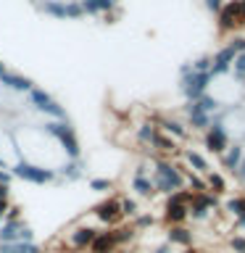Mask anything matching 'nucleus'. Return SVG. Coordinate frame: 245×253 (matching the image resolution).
<instances>
[{
  "instance_id": "nucleus-1",
  "label": "nucleus",
  "mask_w": 245,
  "mask_h": 253,
  "mask_svg": "<svg viewBox=\"0 0 245 253\" xmlns=\"http://www.w3.org/2000/svg\"><path fill=\"white\" fill-rule=\"evenodd\" d=\"M42 132L47 134V137L58 140V145L63 148V153H66L69 161H79V156H82V148H79V140H77V132L74 126L66 122H55V119H50V122H45Z\"/></svg>"
},
{
  "instance_id": "nucleus-2",
  "label": "nucleus",
  "mask_w": 245,
  "mask_h": 253,
  "mask_svg": "<svg viewBox=\"0 0 245 253\" xmlns=\"http://www.w3.org/2000/svg\"><path fill=\"white\" fill-rule=\"evenodd\" d=\"M11 174L24 179V182H32V185H50V182L58 179L55 169L42 166V164H32V161H27V158H19V161L11 166Z\"/></svg>"
},
{
  "instance_id": "nucleus-3",
  "label": "nucleus",
  "mask_w": 245,
  "mask_h": 253,
  "mask_svg": "<svg viewBox=\"0 0 245 253\" xmlns=\"http://www.w3.org/2000/svg\"><path fill=\"white\" fill-rule=\"evenodd\" d=\"M29 106L35 111H40V114H45L47 119L66 122V108H63L50 92H45L42 87H32V90H29Z\"/></svg>"
},
{
  "instance_id": "nucleus-4",
  "label": "nucleus",
  "mask_w": 245,
  "mask_h": 253,
  "mask_svg": "<svg viewBox=\"0 0 245 253\" xmlns=\"http://www.w3.org/2000/svg\"><path fill=\"white\" fill-rule=\"evenodd\" d=\"M40 11L53 16V19H79V16H84L79 0H42Z\"/></svg>"
},
{
  "instance_id": "nucleus-5",
  "label": "nucleus",
  "mask_w": 245,
  "mask_h": 253,
  "mask_svg": "<svg viewBox=\"0 0 245 253\" xmlns=\"http://www.w3.org/2000/svg\"><path fill=\"white\" fill-rule=\"evenodd\" d=\"M182 185V177L177 174V169L169 164H158L156 169V187L161 190V193H171V190H177Z\"/></svg>"
},
{
  "instance_id": "nucleus-6",
  "label": "nucleus",
  "mask_w": 245,
  "mask_h": 253,
  "mask_svg": "<svg viewBox=\"0 0 245 253\" xmlns=\"http://www.w3.org/2000/svg\"><path fill=\"white\" fill-rule=\"evenodd\" d=\"M95 216H98L103 224H116L119 219L124 216L122 213V201H103L95 206Z\"/></svg>"
},
{
  "instance_id": "nucleus-7",
  "label": "nucleus",
  "mask_w": 245,
  "mask_h": 253,
  "mask_svg": "<svg viewBox=\"0 0 245 253\" xmlns=\"http://www.w3.org/2000/svg\"><path fill=\"white\" fill-rule=\"evenodd\" d=\"M0 84L5 87V90H11V92H27L35 87V82H32L29 77H24V74H16V71H5L3 77H0Z\"/></svg>"
},
{
  "instance_id": "nucleus-8",
  "label": "nucleus",
  "mask_w": 245,
  "mask_h": 253,
  "mask_svg": "<svg viewBox=\"0 0 245 253\" xmlns=\"http://www.w3.org/2000/svg\"><path fill=\"white\" fill-rule=\"evenodd\" d=\"M95 237H98V229H92V227H77L74 232L69 235V243L74 245L77 251H82V248H90Z\"/></svg>"
},
{
  "instance_id": "nucleus-9",
  "label": "nucleus",
  "mask_w": 245,
  "mask_h": 253,
  "mask_svg": "<svg viewBox=\"0 0 245 253\" xmlns=\"http://www.w3.org/2000/svg\"><path fill=\"white\" fill-rule=\"evenodd\" d=\"M116 235L114 232H98V237L90 245V253H116Z\"/></svg>"
},
{
  "instance_id": "nucleus-10",
  "label": "nucleus",
  "mask_w": 245,
  "mask_h": 253,
  "mask_svg": "<svg viewBox=\"0 0 245 253\" xmlns=\"http://www.w3.org/2000/svg\"><path fill=\"white\" fill-rule=\"evenodd\" d=\"M166 211H169V213H166V219H169V221H182V219H185V213H187V209H185V195H182V193L171 195L169 209H166Z\"/></svg>"
},
{
  "instance_id": "nucleus-11",
  "label": "nucleus",
  "mask_w": 245,
  "mask_h": 253,
  "mask_svg": "<svg viewBox=\"0 0 245 253\" xmlns=\"http://www.w3.org/2000/svg\"><path fill=\"white\" fill-rule=\"evenodd\" d=\"M205 82H208V74H195V77H190L187 82H185V95H187V98H198V95H203Z\"/></svg>"
},
{
  "instance_id": "nucleus-12",
  "label": "nucleus",
  "mask_w": 245,
  "mask_h": 253,
  "mask_svg": "<svg viewBox=\"0 0 245 253\" xmlns=\"http://www.w3.org/2000/svg\"><path fill=\"white\" fill-rule=\"evenodd\" d=\"M55 174H58L61 179H66V182H74V179L82 177V164H79V161H66L63 166L55 169Z\"/></svg>"
},
{
  "instance_id": "nucleus-13",
  "label": "nucleus",
  "mask_w": 245,
  "mask_h": 253,
  "mask_svg": "<svg viewBox=\"0 0 245 253\" xmlns=\"http://www.w3.org/2000/svg\"><path fill=\"white\" fill-rule=\"evenodd\" d=\"M224 142H227V137H224V132H221L219 126L208 132V148L211 150H224Z\"/></svg>"
},
{
  "instance_id": "nucleus-14",
  "label": "nucleus",
  "mask_w": 245,
  "mask_h": 253,
  "mask_svg": "<svg viewBox=\"0 0 245 253\" xmlns=\"http://www.w3.org/2000/svg\"><path fill=\"white\" fill-rule=\"evenodd\" d=\"M132 187L137 190L140 195H150V193H153V185H150V179H145V177H137V174H134Z\"/></svg>"
},
{
  "instance_id": "nucleus-15",
  "label": "nucleus",
  "mask_w": 245,
  "mask_h": 253,
  "mask_svg": "<svg viewBox=\"0 0 245 253\" xmlns=\"http://www.w3.org/2000/svg\"><path fill=\"white\" fill-rule=\"evenodd\" d=\"M169 240H171V243L190 245V232H187V229H182V227H174L171 232H169Z\"/></svg>"
},
{
  "instance_id": "nucleus-16",
  "label": "nucleus",
  "mask_w": 245,
  "mask_h": 253,
  "mask_svg": "<svg viewBox=\"0 0 245 253\" xmlns=\"http://www.w3.org/2000/svg\"><path fill=\"white\" fill-rule=\"evenodd\" d=\"M90 190H95V193H106V190H111V179H90Z\"/></svg>"
},
{
  "instance_id": "nucleus-17",
  "label": "nucleus",
  "mask_w": 245,
  "mask_h": 253,
  "mask_svg": "<svg viewBox=\"0 0 245 253\" xmlns=\"http://www.w3.org/2000/svg\"><path fill=\"white\" fill-rule=\"evenodd\" d=\"M232 55H235V50H232V47H227V50H221V53H219V58H216V63H219V66H216V71H221V69H224V66H227V61L232 58Z\"/></svg>"
},
{
  "instance_id": "nucleus-18",
  "label": "nucleus",
  "mask_w": 245,
  "mask_h": 253,
  "mask_svg": "<svg viewBox=\"0 0 245 253\" xmlns=\"http://www.w3.org/2000/svg\"><path fill=\"white\" fill-rule=\"evenodd\" d=\"M237 161H240V148H229V153H227V166H237Z\"/></svg>"
},
{
  "instance_id": "nucleus-19",
  "label": "nucleus",
  "mask_w": 245,
  "mask_h": 253,
  "mask_svg": "<svg viewBox=\"0 0 245 253\" xmlns=\"http://www.w3.org/2000/svg\"><path fill=\"white\" fill-rule=\"evenodd\" d=\"M187 161H190V164H193V166H195V169H205V161H203V158H201V156H198V153H187Z\"/></svg>"
},
{
  "instance_id": "nucleus-20",
  "label": "nucleus",
  "mask_w": 245,
  "mask_h": 253,
  "mask_svg": "<svg viewBox=\"0 0 245 253\" xmlns=\"http://www.w3.org/2000/svg\"><path fill=\"white\" fill-rule=\"evenodd\" d=\"M122 213H137V206H134V201H129V198H126V201H122Z\"/></svg>"
},
{
  "instance_id": "nucleus-21",
  "label": "nucleus",
  "mask_w": 245,
  "mask_h": 253,
  "mask_svg": "<svg viewBox=\"0 0 245 253\" xmlns=\"http://www.w3.org/2000/svg\"><path fill=\"white\" fill-rule=\"evenodd\" d=\"M193 124L195 126H205V124H208V119H205L203 111H195V114H193Z\"/></svg>"
},
{
  "instance_id": "nucleus-22",
  "label": "nucleus",
  "mask_w": 245,
  "mask_h": 253,
  "mask_svg": "<svg viewBox=\"0 0 245 253\" xmlns=\"http://www.w3.org/2000/svg\"><path fill=\"white\" fill-rule=\"evenodd\" d=\"M11 179H13V174H11V171H8V169H0V185L11 187Z\"/></svg>"
},
{
  "instance_id": "nucleus-23",
  "label": "nucleus",
  "mask_w": 245,
  "mask_h": 253,
  "mask_svg": "<svg viewBox=\"0 0 245 253\" xmlns=\"http://www.w3.org/2000/svg\"><path fill=\"white\" fill-rule=\"evenodd\" d=\"M8 209H11V203H8V198H5V201H0V224L5 221V213H8Z\"/></svg>"
},
{
  "instance_id": "nucleus-24",
  "label": "nucleus",
  "mask_w": 245,
  "mask_h": 253,
  "mask_svg": "<svg viewBox=\"0 0 245 253\" xmlns=\"http://www.w3.org/2000/svg\"><path fill=\"white\" fill-rule=\"evenodd\" d=\"M140 137H142V140H153L156 134H153V129H150V126H142V129H140Z\"/></svg>"
},
{
  "instance_id": "nucleus-25",
  "label": "nucleus",
  "mask_w": 245,
  "mask_h": 253,
  "mask_svg": "<svg viewBox=\"0 0 245 253\" xmlns=\"http://www.w3.org/2000/svg\"><path fill=\"white\" fill-rule=\"evenodd\" d=\"M232 248L240 251V253H245V240H243V237H235V240H232Z\"/></svg>"
},
{
  "instance_id": "nucleus-26",
  "label": "nucleus",
  "mask_w": 245,
  "mask_h": 253,
  "mask_svg": "<svg viewBox=\"0 0 245 253\" xmlns=\"http://www.w3.org/2000/svg\"><path fill=\"white\" fill-rule=\"evenodd\" d=\"M163 126H166L169 132H174V134H182V126H179V124H174V122H166Z\"/></svg>"
},
{
  "instance_id": "nucleus-27",
  "label": "nucleus",
  "mask_w": 245,
  "mask_h": 253,
  "mask_svg": "<svg viewBox=\"0 0 245 253\" xmlns=\"http://www.w3.org/2000/svg\"><path fill=\"white\" fill-rule=\"evenodd\" d=\"M137 224H140V227H148V224H153V219H150V216H140Z\"/></svg>"
},
{
  "instance_id": "nucleus-28",
  "label": "nucleus",
  "mask_w": 245,
  "mask_h": 253,
  "mask_svg": "<svg viewBox=\"0 0 245 253\" xmlns=\"http://www.w3.org/2000/svg\"><path fill=\"white\" fill-rule=\"evenodd\" d=\"M8 190H11V187H5V185H0V201H5V198H8Z\"/></svg>"
},
{
  "instance_id": "nucleus-29",
  "label": "nucleus",
  "mask_w": 245,
  "mask_h": 253,
  "mask_svg": "<svg viewBox=\"0 0 245 253\" xmlns=\"http://www.w3.org/2000/svg\"><path fill=\"white\" fill-rule=\"evenodd\" d=\"M237 69L245 71V55H240V58H237Z\"/></svg>"
},
{
  "instance_id": "nucleus-30",
  "label": "nucleus",
  "mask_w": 245,
  "mask_h": 253,
  "mask_svg": "<svg viewBox=\"0 0 245 253\" xmlns=\"http://www.w3.org/2000/svg\"><path fill=\"white\" fill-rule=\"evenodd\" d=\"M211 185L213 187H221V177H211Z\"/></svg>"
},
{
  "instance_id": "nucleus-31",
  "label": "nucleus",
  "mask_w": 245,
  "mask_h": 253,
  "mask_svg": "<svg viewBox=\"0 0 245 253\" xmlns=\"http://www.w3.org/2000/svg\"><path fill=\"white\" fill-rule=\"evenodd\" d=\"M5 71H8V66H5V63H3V61H0V77H3V74H5Z\"/></svg>"
},
{
  "instance_id": "nucleus-32",
  "label": "nucleus",
  "mask_w": 245,
  "mask_h": 253,
  "mask_svg": "<svg viewBox=\"0 0 245 253\" xmlns=\"http://www.w3.org/2000/svg\"><path fill=\"white\" fill-rule=\"evenodd\" d=\"M208 8H219V0H208Z\"/></svg>"
},
{
  "instance_id": "nucleus-33",
  "label": "nucleus",
  "mask_w": 245,
  "mask_h": 253,
  "mask_svg": "<svg viewBox=\"0 0 245 253\" xmlns=\"http://www.w3.org/2000/svg\"><path fill=\"white\" fill-rule=\"evenodd\" d=\"M240 177H243V179H245V161H243V164H240Z\"/></svg>"
},
{
  "instance_id": "nucleus-34",
  "label": "nucleus",
  "mask_w": 245,
  "mask_h": 253,
  "mask_svg": "<svg viewBox=\"0 0 245 253\" xmlns=\"http://www.w3.org/2000/svg\"><path fill=\"white\" fill-rule=\"evenodd\" d=\"M156 253H169V251H166V248H158V251H156Z\"/></svg>"
},
{
  "instance_id": "nucleus-35",
  "label": "nucleus",
  "mask_w": 245,
  "mask_h": 253,
  "mask_svg": "<svg viewBox=\"0 0 245 253\" xmlns=\"http://www.w3.org/2000/svg\"><path fill=\"white\" fill-rule=\"evenodd\" d=\"M243 16H245V3H243Z\"/></svg>"
},
{
  "instance_id": "nucleus-36",
  "label": "nucleus",
  "mask_w": 245,
  "mask_h": 253,
  "mask_svg": "<svg viewBox=\"0 0 245 253\" xmlns=\"http://www.w3.org/2000/svg\"><path fill=\"white\" fill-rule=\"evenodd\" d=\"M243 224H245V216H243Z\"/></svg>"
},
{
  "instance_id": "nucleus-37",
  "label": "nucleus",
  "mask_w": 245,
  "mask_h": 253,
  "mask_svg": "<svg viewBox=\"0 0 245 253\" xmlns=\"http://www.w3.org/2000/svg\"><path fill=\"white\" fill-rule=\"evenodd\" d=\"M185 253H193V251H185Z\"/></svg>"
},
{
  "instance_id": "nucleus-38",
  "label": "nucleus",
  "mask_w": 245,
  "mask_h": 253,
  "mask_svg": "<svg viewBox=\"0 0 245 253\" xmlns=\"http://www.w3.org/2000/svg\"><path fill=\"white\" fill-rule=\"evenodd\" d=\"M32 3H37V0H32Z\"/></svg>"
}]
</instances>
